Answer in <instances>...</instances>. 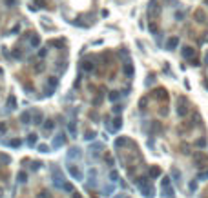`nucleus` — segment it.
Masks as SVG:
<instances>
[{"label": "nucleus", "instance_id": "1", "mask_svg": "<svg viewBox=\"0 0 208 198\" xmlns=\"http://www.w3.org/2000/svg\"><path fill=\"white\" fill-rule=\"evenodd\" d=\"M137 185H139L141 193H142V195H144L146 198H153V187L150 185V182H148V178H146V176L139 178V180H137Z\"/></svg>", "mask_w": 208, "mask_h": 198}, {"label": "nucleus", "instance_id": "2", "mask_svg": "<svg viewBox=\"0 0 208 198\" xmlns=\"http://www.w3.org/2000/svg\"><path fill=\"white\" fill-rule=\"evenodd\" d=\"M64 176H62V173L60 169H53V185L57 187V189H62V185H64Z\"/></svg>", "mask_w": 208, "mask_h": 198}, {"label": "nucleus", "instance_id": "3", "mask_svg": "<svg viewBox=\"0 0 208 198\" xmlns=\"http://www.w3.org/2000/svg\"><path fill=\"white\" fill-rule=\"evenodd\" d=\"M186 113H188V107H186V98H185V96H181L179 100H177V115H179V116L183 118V116H186Z\"/></svg>", "mask_w": 208, "mask_h": 198}, {"label": "nucleus", "instance_id": "4", "mask_svg": "<svg viewBox=\"0 0 208 198\" xmlns=\"http://www.w3.org/2000/svg\"><path fill=\"white\" fill-rule=\"evenodd\" d=\"M82 156V153L79 147H71V149L68 151V160H77V158H81Z\"/></svg>", "mask_w": 208, "mask_h": 198}, {"label": "nucleus", "instance_id": "5", "mask_svg": "<svg viewBox=\"0 0 208 198\" xmlns=\"http://www.w3.org/2000/svg\"><path fill=\"white\" fill-rule=\"evenodd\" d=\"M64 142H66V135H64V133H58L57 138L53 140V147H55V149H58V147L64 146Z\"/></svg>", "mask_w": 208, "mask_h": 198}, {"label": "nucleus", "instance_id": "6", "mask_svg": "<svg viewBox=\"0 0 208 198\" xmlns=\"http://www.w3.org/2000/svg\"><path fill=\"white\" fill-rule=\"evenodd\" d=\"M68 173H69L73 178H75V180H82V173L79 171L75 165H68Z\"/></svg>", "mask_w": 208, "mask_h": 198}, {"label": "nucleus", "instance_id": "7", "mask_svg": "<svg viewBox=\"0 0 208 198\" xmlns=\"http://www.w3.org/2000/svg\"><path fill=\"white\" fill-rule=\"evenodd\" d=\"M161 193H162V196H168V198H172V196H173V187H172V185L161 187Z\"/></svg>", "mask_w": 208, "mask_h": 198}, {"label": "nucleus", "instance_id": "8", "mask_svg": "<svg viewBox=\"0 0 208 198\" xmlns=\"http://www.w3.org/2000/svg\"><path fill=\"white\" fill-rule=\"evenodd\" d=\"M194 55H195V51L192 47H183V56L185 58H192Z\"/></svg>", "mask_w": 208, "mask_h": 198}, {"label": "nucleus", "instance_id": "9", "mask_svg": "<svg viewBox=\"0 0 208 198\" xmlns=\"http://www.w3.org/2000/svg\"><path fill=\"white\" fill-rule=\"evenodd\" d=\"M68 131H69V135H71V136H77V124L75 122H69L68 124Z\"/></svg>", "mask_w": 208, "mask_h": 198}, {"label": "nucleus", "instance_id": "10", "mask_svg": "<svg viewBox=\"0 0 208 198\" xmlns=\"http://www.w3.org/2000/svg\"><path fill=\"white\" fill-rule=\"evenodd\" d=\"M53 126H55V122H53V120H46V122H44V127H42L44 133H49L53 129Z\"/></svg>", "mask_w": 208, "mask_h": 198}, {"label": "nucleus", "instance_id": "11", "mask_svg": "<svg viewBox=\"0 0 208 198\" xmlns=\"http://www.w3.org/2000/svg\"><path fill=\"white\" fill-rule=\"evenodd\" d=\"M177 44H179V38H177V37H173V38H170V40H168V46H166V47H168V49L172 51V49L175 47Z\"/></svg>", "mask_w": 208, "mask_h": 198}, {"label": "nucleus", "instance_id": "12", "mask_svg": "<svg viewBox=\"0 0 208 198\" xmlns=\"http://www.w3.org/2000/svg\"><path fill=\"white\" fill-rule=\"evenodd\" d=\"M20 120H22V124H29L31 122V113H22V116H20Z\"/></svg>", "mask_w": 208, "mask_h": 198}, {"label": "nucleus", "instance_id": "13", "mask_svg": "<svg viewBox=\"0 0 208 198\" xmlns=\"http://www.w3.org/2000/svg\"><path fill=\"white\" fill-rule=\"evenodd\" d=\"M172 175H173V180H175V184H181V173L177 171L175 167L172 169Z\"/></svg>", "mask_w": 208, "mask_h": 198}, {"label": "nucleus", "instance_id": "14", "mask_svg": "<svg viewBox=\"0 0 208 198\" xmlns=\"http://www.w3.org/2000/svg\"><path fill=\"white\" fill-rule=\"evenodd\" d=\"M17 178H18V184H24V182H28V175H26L24 171H20V173H18V175H17Z\"/></svg>", "mask_w": 208, "mask_h": 198}, {"label": "nucleus", "instance_id": "15", "mask_svg": "<svg viewBox=\"0 0 208 198\" xmlns=\"http://www.w3.org/2000/svg\"><path fill=\"white\" fill-rule=\"evenodd\" d=\"M150 176H152V178L161 176V169H159V167H152V169H150Z\"/></svg>", "mask_w": 208, "mask_h": 198}, {"label": "nucleus", "instance_id": "16", "mask_svg": "<svg viewBox=\"0 0 208 198\" xmlns=\"http://www.w3.org/2000/svg\"><path fill=\"white\" fill-rule=\"evenodd\" d=\"M35 144H37V135L31 133V135L28 136V146H35Z\"/></svg>", "mask_w": 208, "mask_h": 198}, {"label": "nucleus", "instance_id": "17", "mask_svg": "<svg viewBox=\"0 0 208 198\" xmlns=\"http://www.w3.org/2000/svg\"><path fill=\"white\" fill-rule=\"evenodd\" d=\"M124 144H128V138H124V136L117 138V140H115V147H121V146H124Z\"/></svg>", "mask_w": 208, "mask_h": 198}, {"label": "nucleus", "instance_id": "18", "mask_svg": "<svg viewBox=\"0 0 208 198\" xmlns=\"http://www.w3.org/2000/svg\"><path fill=\"white\" fill-rule=\"evenodd\" d=\"M119 96H121V95H119V91H111L110 95H108V98H110L111 102H115V100H119Z\"/></svg>", "mask_w": 208, "mask_h": 198}, {"label": "nucleus", "instance_id": "19", "mask_svg": "<svg viewBox=\"0 0 208 198\" xmlns=\"http://www.w3.org/2000/svg\"><path fill=\"white\" fill-rule=\"evenodd\" d=\"M93 138H95V133H93V131H86V133H84V140L90 142V140H93Z\"/></svg>", "mask_w": 208, "mask_h": 198}, {"label": "nucleus", "instance_id": "20", "mask_svg": "<svg viewBox=\"0 0 208 198\" xmlns=\"http://www.w3.org/2000/svg\"><path fill=\"white\" fill-rule=\"evenodd\" d=\"M7 106H9V109H15V106H17V98H15V96H9Z\"/></svg>", "mask_w": 208, "mask_h": 198}, {"label": "nucleus", "instance_id": "21", "mask_svg": "<svg viewBox=\"0 0 208 198\" xmlns=\"http://www.w3.org/2000/svg\"><path fill=\"white\" fill-rule=\"evenodd\" d=\"M57 84H58V80L55 76H49V80H48V86L49 87H57Z\"/></svg>", "mask_w": 208, "mask_h": 198}, {"label": "nucleus", "instance_id": "22", "mask_svg": "<svg viewBox=\"0 0 208 198\" xmlns=\"http://www.w3.org/2000/svg\"><path fill=\"white\" fill-rule=\"evenodd\" d=\"M82 69H84V71H91V69H93V64L91 62H84L82 64Z\"/></svg>", "mask_w": 208, "mask_h": 198}, {"label": "nucleus", "instance_id": "23", "mask_svg": "<svg viewBox=\"0 0 208 198\" xmlns=\"http://www.w3.org/2000/svg\"><path fill=\"white\" fill-rule=\"evenodd\" d=\"M62 189H64V191H68V193H71V191H73V185H71V184H69V182H64V185H62Z\"/></svg>", "mask_w": 208, "mask_h": 198}, {"label": "nucleus", "instance_id": "24", "mask_svg": "<svg viewBox=\"0 0 208 198\" xmlns=\"http://www.w3.org/2000/svg\"><path fill=\"white\" fill-rule=\"evenodd\" d=\"M113 191H115V185H108V187H104V195H111Z\"/></svg>", "mask_w": 208, "mask_h": 198}, {"label": "nucleus", "instance_id": "25", "mask_svg": "<svg viewBox=\"0 0 208 198\" xmlns=\"http://www.w3.org/2000/svg\"><path fill=\"white\" fill-rule=\"evenodd\" d=\"M7 146H11V147H18V146H20V140H18V138H15V140L7 142Z\"/></svg>", "mask_w": 208, "mask_h": 198}, {"label": "nucleus", "instance_id": "26", "mask_svg": "<svg viewBox=\"0 0 208 198\" xmlns=\"http://www.w3.org/2000/svg\"><path fill=\"white\" fill-rule=\"evenodd\" d=\"M38 151L40 153H49V147L46 146V144H40V146H38Z\"/></svg>", "mask_w": 208, "mask_h": 198}, {"label": "nucleus", "instance_id": "27", "mask_svg": "<svg viewBox=\"0 0 208 198\" xmlns=\"http://www.w3.org/2000/svg\"><path fill=\"white\" fill-rule=\"evenodd\" d=\"M110 178H111V182H117L119 180V173L117 171H111L110 173Z\"/></svg>", "mask_w": 208, "mask_h": 198}, {"label": "nucleus", "instance_id": "28", "mask_svg": "<svg viewBox=\"0 0 208 198\" xmlns=\"http://www.w3.org/2000/svg\"><path fill=\"white\" fill-rule=\"evenodd\" d=\"M166 185H172V184H170V178H168V176H164V178H162V182H161V187H166Z\"/></svg>", "mask_w": 208, "mask_h": 198}, {"label": "nucleus", "instance_id": "29", "mask_svg": "<svg viewBox=\"0 0 208 198\" xmlns=\"http://www.w3.org/2000/svg\"><path fill=\"white\" fill-rule=\"evenodd\" d=\"M206 178H208V171H205V173H199L197 180H206Z\"/></svg>", "mask_w": 208, "mask_h": 198}, {"label": "nucleus", "instance_id": "30", "mask_svg": "<svg viewBox=\"0 0 208 198\" xmlns=\"http://www.w3.org/2000/svg\"><path fill=\"white\" fill-rule=\"evenodd\" d=\"M35 124H37V126L42 124V115H35Z\"/></svg>", "mask_w": 208, "mask_h": 198}, {"label": "nucleus", "instance_id": "31", "mask_svg": "<svg viewBox=\"0 0 208 198\" xmlns=\"http://www.w3.org/2000/svg\"><path fill=\"white\" fill-rule=\"evenodd\" d=\"M38 167H42V162H33V165H31V169L33 171H37Z\"/></svg>", "mask_w": 208, "mask_h": 198}, {"label": "nucleus", "instance_id": "32", "mask_svg": "<svg viewBox=\"0 0 208 198\" xmlns=\"http://www.w3.org/2000/svg\"><path fill=\"white\" fill-rule=\"evenodd\" d=\"M195 146H199V147H205V146H206V140H205V138H201V140H197V142H195Z\"/></svg>", "mask_w": 208, "mask_h": 198}, {"label": "nucleus", "instance_id": "33", "mask_svg": "<svg viewBox=\"0 0 208 198\" xmlns=\"http://www.w3.org/2000/svg\"><path fill=\"white\" fill-rule=\"evenodd\" d=\"M197 189V182L194 180V182H190V191H195Z\"/></svg>", "mask_w": 208, "mask_h": 198}, {"label": "nucleus", "instance_id": "34", "mask_svg": "<svg viewBox=\"0 0 208 198\" xmlns=\"http://www.w3.org/2000/svg\"><path fill=\"white\" fill-rule=\"evenodd\" d=\"M6 129H7L6 124H0V135H4V133H6Z\"/></svg>", "mask_w": 208, "mask_h": 198}, {"label": "nucleus", "instance_id": "35", "mask_svg": "<svg viewBox=\"0 0 208 198\" xmlns=\"http://www.w3.org/2000/svg\"><path fill=\"white\" fill-rule=\"evenodd\" d=\"M37 198H48V193L46 191H42V193H38V196Z\"/></svg>", "mask_w": 208, "mask_h": 198}, {"label": "nucleus", "instance_id": "36", "mask_svg": "<svg viewBox=\"0 0 208 198\" xmlns=\"http://www.w3.org/2000/svg\"><path fill=\"white\" fill-rule=\"evenodd\" d=\"M113 111H115V113H117V115H119V113H121V111H122V106H115V109H113Z\"/></svg>", "mask_w": 208, "mask_h": 198}, {"label": "nucleus", "instance_id": "37", "mask_svg": "<svg viewBox=\"0 0 208 198\" xmlns=\"http://www.w3.org/2000/svg\"><path fill=\"white\" fill-rule=\"evenodd\" d=\"M46 53H48L46 49H42V51H38V56H46Z\"/></svg>", "mask_w": 208, "mask_h": 198}, {"label": "nucleus", "instance_id": "38", "mask_svg": "<svg viewBox=\"0 0 208 198\" xmlns=\"http://www.w3.org/2000/svg\"><path fill=\"white\" fill-rule=\"evenodd\" d=\"M73 198H82V196L79 195V193H73Z\"/></svg>", "mask_w": 208, "mask_h": 198}, {"label": "nucleus", "instance_id": "39", "mask_svg": "<svg viewBox=\"0 0 208 198\" xmlns=\"http://www.w3.org/2000/svg\"><path fill=\"white\" fill-rule=\"evenodd\" d=\"M205 60H206V62H208V53H206V56H205Z\"/></svg>", "mask_w": 208, "mask_h": 198}, {"label": "nucleus", "instance_id": "40", "mask_svg": "<svg viewBox=\"0 0 208 198\" xmlns=\"http://www.w3.org/2000/svg\"><path fill=\"white\" fill-rule=\"evenodd\" d=\"M115 198H122V195H117V196H115Z\"/></svg>", "mask_w": 208, "mask_h": 198}, {"label": "nucleus", "instance_id": "41", "mask_svg": "<svg viewBox=\"0 0 208 198\" xmlns=\"http://www.w3.org/2000/svg\"><path fill=\"white\" fill-rule=\"evenodd\" d=\"M0 75H2V69H0Z\"/></svg>", "mask_w": 208, "mask_h": 198}]
</instances>
